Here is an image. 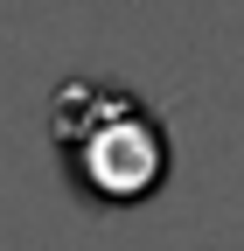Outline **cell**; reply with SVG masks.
Masks as SVG:
<instances>
[{
    "instance_id": "6da1fadb",
    "label": "cell",
    "mask_w": 244,
    "mask_h": 251,
    "mask_svg": "<svg viewBox=\"0 0 244 251\" xmlns=\"http://www.w3.org/2000/svg\"><path fill=\"white\" fill-rule=\"evenodd\" d=\"M49 140L70 188L98 209H140L174 175V140L140 91L112 77H70L49 98Z\"/></svg>"
}]
</instances>
